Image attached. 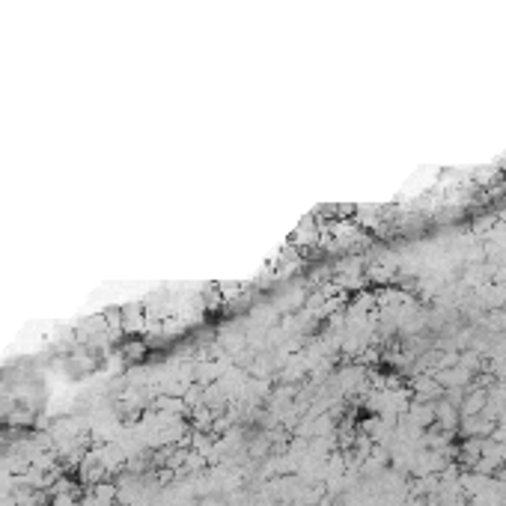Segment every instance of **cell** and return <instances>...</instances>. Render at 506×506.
<instances>
[{
  "instance_id": "obj_1",
  "label": "cell",
  "mask_w": 506,
  "mask_h": 506,
  "mask_svg": "<svg viewBox=\"0 0 506 506\" xmlns=\"http://www.w3.org/2000/svg\"><path fill=\"white\" fill-rule=\"evenodd\" d=\"M482 405H486V393H474V396H468V402H465V414L470 417V414L482 411Z\"/></svg>"
}]
</instances>
